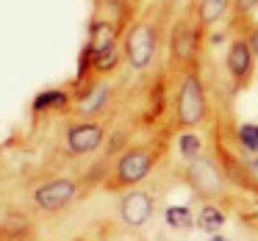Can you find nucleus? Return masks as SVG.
I'll list each match as a JSON object with an SVG mask.
<instances>
[{"label":"nucleus","mask_w":258,"mask_h":241,"mask_svg":"<svg viewBox=\"0 0 258 241\" xmlns=\"http://www.w3.org/2000/svg\"><path fill=\"white\" fill-rule=\"evenodd\" d=\"M203 111H206V103H203V89L197 84L195 75L183 81L180 86V95H178V114H180V122L183 125H197L203 119Z\"/></svg>","instance_id":"1"},{"label":"nucleus","mask_w":258,"mask_h":241,"mask_svg":"<svg viewBox=\"0 0 258 241\" xmlns=\"http://www.w3.org/2000/svg\"><path fill=\"white\" fill-rule=\"evenodd\" d=\"M153 50H156V42H153V34L147 25H136L128 34V61L131 67L145 69L147 64L153 61Z\"/></svg>","instance_id":"2"},{"label":"nucleus","mask_w":258,"mask_h":241,"mask_svg":"<svg viewBox=\"0 0 258 241\" xmlns=\"http://www.w3.org/2000/svg\"><path fill=\"white\" fill-rule=\"evenodd\" d=\"M75 194V186L70 180H53V183L36 189V205L45 208V211H58L64 208Z\"/></svg>","instance_id":"3"},{"label":"nucleus","mask_w":258,"mask_h":241,"mask_svg":"<svg viewBox=\"0 0 258 241\" xmlns=\"http://www.w3.org/2000/svg\"><path fill=\"white\" fill-rule=\"evenodd\" d=\"M150 211H153V202H150V197L142 194V191H134V194H128L122 200V219L128 224H134V227L145 224L147 219H150Z\"/></svg>","instance_id":"4"},{"label":"nucleus","mask_w":258,"mask_h":241,"mask_svg":"<svg viewBox=\"0 0 258 241\" xmlns=\"http://www.w3.org/2000/svg\"><path fill=\"white\" fill-rule=\"evenodd\" d=\"M147 172H150V155H147L145 150H134L119 161V178H122L125 183H136V180H142Z\"/></svg>","instance_id":"5"},{"label":"nucleus","mask_w":258,"mask_h":241,"mask_svg":"<svg viewBox=\"0 0 258 241\" xmlns=\"http://www.w3.org/2000/svg\"><path fill=\"white\" fill-rule=\"evenodd\" d=\"M103 130L97 125H75L70 130V150L73 152H89L100 144Z\"/></svg>","instance_id":"6"},{"label":"nucleus","mask_w":258,"mask_h":241,"mask_svg":"<svg viewBox=\"0 0 258 241\" xmlns=\"http://www.w3.org/2000/svg\"><path fill=\"white\" fill-rule=\"evenodd\" d=\"M114 47V25L111 23H95L89 34V53L100 56V53L111 50Z\"/></svg>","instance_id":"7"},{"label":"nucleus","mask_w":258,"mask_h":241,"mask_svg":"<svg viewBox=\"0 0 258 241\" xmlns=\"http://www.w3.org/2000/svg\"><path fill=\"white\" fill-rule=\"evenodd\" d=\"M250 64H252L250 45H247V42H236V45L230 47V53H228V69L236 75V78H241V75L250 72Z\"/></svg>","instance_id":"8"},{"label":"nucleus","mask_w":258,"mask_h":241,"mask_svg":"<svg viewBox=\"0 0 258 241\" xmlns=\"http://www.w3.org/2000/svg\"><path fill=\"white\" fill-rule=\"evenodd\" d=\"M191 178H195V183L200 186V189H208V191H214L219 186V180H217V175H214L211 164H203V161L191 167Z\"/></svg>","instance_id":"9"},{"label":"nucleus","mask_w":258,"mask_h":241,"mask_svg":"<svg viewBox=\"0 0 258 241\" xmlns=\"http://www.w3.org/2000/svg\"><path fill=\"white\" fill-rule=\"evenodd\" d=\"M225 9H228V0H203L200 20L206 25H211V23H217V20L225 14Z\"/></svg>","instance_id":"10"},{"label":"nucleus","mask_w":258,"mask_h":241,"mask_svg":"<svg viewBox=\"0 0 258 241\" xmlns=\"http://www.w3.org/2000/svg\"><path fill=\"white\" fill-rule=\"evenodd\" d=\"M222 224H225V216H222V211H219V208L206 205L200 211V227L206 230V233H214V230H219Z\"/></svg>","instance_id":"11"},{"label":"nucleus","mask_w":258,"mask_h":241,"mask_svg":"<svg viewBox=\"0 0 258 241\" xmlns=\"http://www.w3.org/2000/svg\"><path fill=\"white\" fill-rule=\"evenodd\" d=\"M53 106H67V95L64 92H42V95H36V100H34L36 111L39 108H53Z\"/></svg>","instance_id":"12"},{"label":"nucleus","mask_w":258,"mask_h":241,"mask_svg":"<svg viewBox=\"0 0 258 241\" xmlns=\"http://www.w3.org/2000/svg\"><path fill=\"white\" fill-rule=\"evenodd\" d=\"M167 222L172 224V227H189V224H191V213H189V208H183V205H172V208H167Z\"/></svg>","instance_id":"13"},{"label":"nucleus","mask_w":258,"mask_h":241,"mask_svg":"<svg viewBox=\"0 0 258 241\" xmlns=\"http://www.w3.org/2000/svg\"><path fill=\"white\" fill-rule=\"evenodd\" d=\"M191 50H195V36L189 31H178L175 34V56L186 58V56H191Z\"/></svg>","instance_id":"14"},{"label":"nucleus","mask_w":258,"mask_h":241,"mask_svg":"<svg viewBox=\"0 0 258 241\" xmlns=\"http://www.w3.org/2000/svg\"><path fill=\"white\" fill-rule=\"evenodd\" d=\"M239 139L250 152H258V125H241L239 128Z\"/></svg>","instance_id":"15"},{"label":"nucleus","mask_w":258,"mask_h":241,"mask_svg":"<svg viewBox=\"0 0 258 241\" xmlns=\"http://www.w3.org/2000/svg\"><path fill=\"white\" fill-rule=\"evenodd\" d=\"M180 152H183V155H197V152H200V139H197V136H191V133H186V136H180Z\"/></svg>","instance_id":"16"},{"label":"nucleus","mask_w":258,"mask_h":241,"mask_svg":"<svg viewBox=\"0 0 258 241\" xmlns=\"http://www.w3.org/2000/svg\"><path fill=\"white\" fill-rule=\"evenodd\" d=\"M95 64H97V69H108V67H114L117 64V50H106V53H100V56H95Z\"/></svg>","instance_id":"17"},{"label":"nucleus","mask_w":258,"mask_h":241,"mask_svg":"<svg viewBox=\"0 0 258 241\" xmlns=\"http://www.w3.org/2000/svg\"><path fill=\"white\" fill-rule=\"evenodd\" d=\"M247 167H250V172H252V175H255V178H258V158H252V161L247 164Z\"/></svg>","instance_id":"18"},{"label":"nucleus","mask_w":258,"mask_h":241,"mask_svg":"<svg viewBox=\"0 0 258 241\" xmlns=\"http://www.w3.org/2000/svg\"><path fill=\"white\" fill-rule=\"evenodd\" d=\"M252 3H255V0H239V6H241V9H250Z\"/></svg>","instance_id":"19"},{"label":"nucleus","mask_w":258,"mask_h":241,"mask_svg":"<svg viewBox=\"0 0 258 241\" xmlns=\"http://www.w3.org/2000/svg\"><path fill=\"white\" fill-rule=\"evenodd\" d=\"M252 50H255V53H258V34H255V36H252Z\"/></svg>","instance_id":"20"},{"label":"nucleus","mask_w":258,"mask_h":241,"mask_svg":"<svg viewBox=\"0 0 258 241\" xmlns=\"http://www.w3.org/2000/svg\"><path fill=\"white\" fill-rule=\"evenodd\" d=\"M211 241H228V238H222V235H214V238Z\"/></svg>","instance_id":"21"}]
</instances>
